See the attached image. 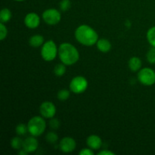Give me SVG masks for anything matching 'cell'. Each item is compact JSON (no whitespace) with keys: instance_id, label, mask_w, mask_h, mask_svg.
Masks as SVG:
<instances>
[{"instance_id":"obj_1","label":"cell","mask_w":155,"mask_h":155,"mask_svg":"<svg viewBox=\"0 0 155 155\" xmlns=\"http://www.w3.org/2000/svg\"><path fill=\"white\" fill-rule=\"evenodd\" d=\"M75 38L77 42L85 46H92L98 40V35L92 27L86 24L80 25L76 29Z\"/></svg>"},{"instance_id":"obj_2","label":"cell","mask_w":155,"mask_h":155,"mask_svg":"<svg viewBox=\"0 0 155 155\" xmlns=\"http://www.w3.org/2000/svg\"><path fill=\"white\" fill-rule=\"evenodd\" d=\"M58 57L61 63L66 66H71L80 59V53L77 48L69 42H63L58 47Z\"/></svg>"},{"instance_id":"obj_3","label":"cell","mask_w":155,"mask_h":155,"mask_svg":"<svg viewBox=\"0 0 155 155\" xmlns=\"http://www.w3.org/2000/svg\"><path fill=\"white\" fill-rule=\"evenodd\" d=\"M27 127H28V133L31 136L37 137L41 136L45 132L46 129V122L43 117L35 116L28 121Z\"/></svg>"},{"instance_id":"obj_4","label":"cell","mask_w":155,"mask_h":155,"mask_svg":"<svg viewBox=\"0 0 155 155\" xmlns=\"http://www.w3.org/2000/svg\"><path fill=\"white\" fill-rule=\"evenodd\" d=\"M58 55V48L53 40L46 41L44 42L41 48V56L45 61H51Z\"/></svg>"},{"instance_id":"obj_5","label":"cell","mask_w":155,"mask_h":155,"mask_svg":"<svg viewBox=\"0 0 155 155\" xmlns=\"http://www.w3.org/2000/svg\"><path fill=\"white\" fill-rule=\"evenodd\" d=\"M70 90L75 94H81L88 88V81L83 76H77L71 80L69 85Z\"/></svg>"},{"instance_id":"obj_6","label":"cell","mask_w":155,"mask_h":155,"mask_svg":"<svg viewBox=\"0 0 155 155\" xmlns=\"http://www.w3.org/2000/svg\"><path fill=\"white\" fill-rule=\"evenodd\" d=\"M138 80L142 85L152 86L155 83V71L150 68L140 69L138 73Z\"/></svg>"},{"instance_id":"obj_7","label":"cell","mask_w":155,"mask_h":155,"mask_svg":"<svg viewBox=\"0 0 155 155\" xmlns=\"http://www.w3.org/2000/svg\"><path fill=\"white\" fill-rule=\"evenodd\" d=\"M42 19L46 24L56 25L61 20V15L58 9L48 8L42 13Z\"/></svg>"},{"instance_id":"obj_8","label":"cell","mask_w":155,"mask_h":155,"mask_svg":"<svg viewBox=\"0 0 155 155\" xmlns=\"http://www.w3.org/2000/svg\"><path fill=\"white\" fill-rule=\"evenodd\" d=\"M39 113L41 116L46 119L54 117L56 114V107L51 101H44L39 107Z\"/></svg>"},{"instance_id":"obj_9","label":"cell","mask_w":155,"mask_h":155,"mask_svg":"<svg viewBox=\"0 0 155 155\" xmlns=\"http://www.w3.org/2000/svg\"><path fill=\"white\" fill-rule=\"evenodd\" d=\"M76 147H77V142L70 136L64 137L59 142V148L64 153L73 152L76 149Z\"/></svg>"},{"instance_id":"obj_10","label":"cell","mask_w":155,"mask_h":155,"mask_svg":"<svg viewBox=\"0 0 155 155\" xmlns=\"http://www.w3.org/2000/svg\"><path fill=\"white\" fill-rule=\"evenodd\" d=\"M24 24L29 29H36L40 24V17L34 12L28 13L24 18Z\"/></svg>"},{"instance_id":"obj_11","label":"cell","mask_w":155,"mask_h":155,"mask_svg":"<svg viewBox=\"0 0 155 155\" xmlns=\"http://www.w3.org/2000/svg\"><path fill=\"white\" fill-rule=\"evenodd\" d=\"M39 147V142L36 139V136H31L26 138L24 140L23 149L25 150L27 153H33L37 150Z\"/></svg>"},{"instance_id":"obj_12","label":"cell","mask_w":155,"mask_h":155,"mask_svg":"<svg viewBox=\"0 0 155 155\" xmlns=\"http://www.w3.org/2000/svg\"><path fill=\"white\" fill-rule=\"evenodd\" d=\"M86 144L91 149L98 150L102 146V140L97 135H90L86 139Z\"/></svg>"},{"instance_id":"obj_13","label":"cell","mask_w":155,"mask_h":155,"mask_svg":"<svg viewBox=\"0 0 155 155\" xmlns=\"http://www.w3.org/2000/svg\"><path fill=\"white\" fill-rule=\"evenodd\" d=\"M142 65V62L141 61V59L139 57H134L130 58V59L129 60L128 62V66L129 68L131 70V71L133 72H137L138 71L141 69Z\"/></svg>"},{"instance_id":"obj_14","label":"cell","mask_w":155,"mask_h":155,"mask_svg":"<svg viewBox=\"0 0 155 155\" xmlns=\"http://www.w3.org/2000/svg\"><path fill=\"white\" fill-rule=\"evenodd\" d=\"M97 48L100 51L107 53L111 49V43L107 39H99L96 43Z\"/></svg>"},{"instance_id":"obj_15","label":"cell","mask_w":155,"mask_h":155,"mask_svg":"<svg viewBox=\"0 0 155 155\" xmlns=\"http://www.w3.org/2000/svg\"><path fill=\"white\" fill-rule=\"evenodd\" d=\"M44 42V37L39 34L33 35L29 39V44L33 48H39L43 45Z\"/></svg>"},{"instance_id":"obj_16","label":"cell","mask_w":155,"mask_h":155,"mask_svg":"<svg viewBox=\"0 0 155 155\" xmlns=\"http://www.w3.org/2000/svg\"><path fill=\"white\" fill-rule=\"evenodd\" d=\"M12 16V14L10 9H8V8H4L2 9L1 12H0V21L2 23L5 24L10 21Z\"/></svg>"},{"instance_id":"obj_17","label":"cell","mask_w":155,"mask_h":155,"mask_svg":"<svg viewBox=\"0 0 155 155\" xmlns=\"http://www.w3.org/2000/svg\"><path fill=\"white\" fill-rule=\"evenodd\" d=\"M23 144H24V140L21 139L18 136L14 137L13 139H11L10 145L12 148L15 150H21L23 148Z\"/></svg>"},{"instance_id":"obj_18","label":"cell","mask_w":155,"mask_h":155,"mask_svg":"<svg viewBox=\"0 0 155 155\" xmlns=\"http://www.w3.org/2000/svg\"><path fill=\"white\" fill-rule=\"evenodd\" d=\"M66 73V65L64 64H58L54 68V74L57 77H61Z\"/></svg>"},{"instance_id":"obj_19","label":"cell","mask_w":155,"mask_h":155,"mask_svg":"<svg viewBox=\"0 0 155 155\" xmlns=\"http://www.w3.org/2000/svg\"><path fill=\"white\" fill-rule=\"evenodd\" d=\"M146 37L150 45H151V46L155 47V26L154 27H151V28L148 30L146 34Z\"/></svg>"},{"instance_id":"obj_20","label":"cell","mask_w":155,"mask_h":155,"mask_svg":"<svg viewBox=\"0 0 155 155\" xmlns=\"http://www.w3.org/2000/svg\"><path fill=\"white\" fill-rule=\"evenodd\" d=\"M45 140L49 144H55L58 141V136L55 132H49L45 136Z\"/></svg>"},{"instance_id":"obj_21","label":"cell","mask_w":155,"mask_h":155,"mask_svg":"<svg viewBox=\"0 0 155 155\" xmlns=\"http://www.w3.org/2000/svg\"><path fill=\"white\" fill-rule=\"evenodd\" d=\"M70 95H71V92H70V91L65 89L59 90L57 94L58 99L59 101H66V100H68V98H70Z\"/></svg>"},{"instance_id":"obj_22","label":"cell","mask_w":155,"mask_h":155,"mask_svg":"<svg viewBox=\"0 0 155 155\" xmlns=\"http://www.w3.org/2000/svg\"><path fill=\"white\" fill-rule=\"evenodd\" d=\"M15 132H16L17 135L18 136H24L28 133V127H27V124H19L17 125L16 128H15Z\"/></svg>"},{"instance_id":"obj_23","label":"cell","mask_w":155,"mask_h":155,"mask_svg":"<svg viewBox=\"0 0 155 155\" xmlns=\"http://www.w3.org/2000/svg\"><path fill=\"white\" fill-rule=\"evenodd\" d=\"M146 58L150 64H155V47L152 46L148 50L146 54Z\"/></svg>"},{"instance_id":"obj_24","label":"cell","mask_w":155,"mask_h":155,"mask_svg":"<svg viewBox=\"0 0 155 155\" xmlns=\"http://www.w3.org/2000/svg\"><path fill=\"white\" fill-rule=\"evenodd\" d=\"M71 2L70 0H61L59 3V8L62 12H67L71 8Z\"/></svg>"},{"instance_id":"obj_25","label":"cell","mask_w":155,"mask_h":155,"mask_svg":"<svg viewBox=\"0 0 155 155\" xmlns=\"http://www.w3.org/2000/svg\"><path fill=\"white\" fill-rule=\"evenodd\" d=\"M8 36V29L4 23H0V40L3 41Z\"/></svg>"},{"instance_id":"obj_26","label":"cell","mask_w":155,"mask_h":155,"mask_svg":"<svg viewBox=\"0 0 155 155\" xmlns=\"http://www.w3.org/2000/svg\"><path fill=\"white\" fill-rule=\"evenodd\" d=\"M60 125H61L60 121H59L57 118H54V117L51 118V120H50L49 121V126L52 130H58V129L60 127Z\"/></svg>"},{"instance_id":"obj_27","label":"cell","mask_w":155,"mask_h":155,"mask_svg":"<svg viewBox=\"0 0 155 155\" xmlns=\"http://www.w3.org/2000/svg\"><path fill=\"white\" fill-rule=\"evenodd\" d=\"M80 155H94L93 150L91 149L90 148H83L81 151L79 152Z\"/></svg>"},{"instance_id":"obj_28","label":"cell","mask_w":155,"mask_h":155,"mask_svg":"<svg viewBox=\"0 0 155 155\" xmlns=\"http://www.w3.org/2000/svg\"><path fill=\"white\" fill-rule=\"evenodd\" d=\"M98 155H115V153L109 151V150H102L98 153Z\"/></svg>"},{"instance_id":"obj_29","label":"cell","mask_w":155,"mask_h":155,"mask_svg":"<svg viewBox=\"0 0 155 155\" xmlns=\"http://www.w3.org/2000/svg\"><path fill=\"white\" fill-rule=\"evenodd\" d=\"M16 2H23V1H25V0H15Z\"/></svg>"}]
</instances>
